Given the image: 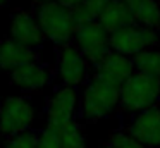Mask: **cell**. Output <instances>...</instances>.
Masks as SVG:
<instances>
[{
  "label": "cell",
  "mask_w": 160,
  "mask_h": 148,
  "mask_svg": "<svg viewBox=\"0 0 160 148\" xmlns=\"http://www.w3.org/2000/svg\"><path fill=\"white\" fill-rule=\"evenodd\" d=\"M36 21L42 28L43 36L60 47L69 43L78 29L72 10L64 7L57 0L40 3L36 9Z\"/></svg>",
  "instance_id": "cell-1"
},
{
  "label": "cell",
  "mask_w": 160,
  "mask_h": 148,
  "mask_svg": "<svg viewBox=\"0 0 160 148\" xmlns=\"http://www.w3.org/2000/svg\"><path fill=\"white\" fill-rule=\"evenodd\" d=\"M160 100V79L134 72L119 89V105L128 112H143Z\"/></svg>",
  "instance_id": "cell-2"
},
{
  "label": "cell",
  "mask_w": 160,
  "mask_h": 148,
  "mask_svg": "<svg viewBox=\"0 0 160 148\" xmlns=\"http://www.w3.org/2000/svg\"><path fill=\"white\" fill-rule=\"evenodd\" d=\"M119 105V89L95 78L86 84L81 98V114L86 120L95 122L110 115Z\"/></svg>",
  "instance_id": "cell-3"
},
{
  "label": "cell",
  "mask_w": 160,
  "mask_h": 148,
  "mask_svg": "<svg viewBox=\"0 0 160 148\" xmlns=\"http://www.w3.org/2000/svg\"><path fill=\"white\" fill-rule=\"evenodd\" d=\"M158 41L160 33L157 29L131 24L110 34V50L131 59L145 50H150L152 47H157Z\"/></svg>",
  "instance_id": "cell-4"
},
{
  "label": "cell",
  "mask_w": 160,
  "mask_h": 148,
  "mask_svg": "<svg viewBox=\"0 0 160 148\" xmlns=\"http://www.w3.org/2000/svg\"><path fill=\"white\" fill-rule=\"evenodd\" d=\"M36 117L35 107L24 96H7L0 103V133L11 138L29 131Z\"/></svg>",
  "instance_id": "cell-5"
},
{
  "label": "cell",
  "mask_w": 160,
  "mask_h": 148,
  "mask_svg": "<svg viewBox=\"0 0 160 148\" xmlns=\"http://www.w3.org/2000/svg\"><path fill=\"white\" fill-rule=\"evenodd\" d=\"M74 38H76V47L84 55V59L95 65L100 64L112 52L110 50V34L103 29V26L98 21L78 26Z\"/></svg>",
  "instance_id": "cell-6"
},
{
  "label": "cell",
  "mask_w": 160,
  "mask_h": 148,
  "mask_svg": "<svg viewBox=\"0 0 160 148\" xmlns=\"http://www.w3.org/2000/svg\"><path fill=\"white\" fill-rule=\"evenodd\" d=\"M57 76L64 86H71V88H76L86 81L88 60L76 45L66 43L60 47L57 57Z\"/></svg>",
  "instance_id": "cell-7"
},
{
  "label": "cell",
  "mask_w": 160,
  "mask_h": 148,
  "mask_svg": "<svg viewBox=\"0 0 160 148\" xmlns=\"http://www.w3.org/2000/svg\"><path fill=\"white\" fill-rule=\"evenodd\" d=\"M78 103H79V96L76 88L60 86L47 102V126L60 129L66 124L72 122Z\"/></svg>",
  "instance_id": "cell-8"
},
{
  "label": "cell",
  "mask_w": 160,
  "mask_h": 148,
  "mask_svg": "<svg viewBox=\"0 0 160 148\" xmlns=\"http://www.w3.org/2000/svg\"><path fill=\"white\" fill-rule=\"evenodd\" d=\"M126 133L141 145H145L146 148L160 146V109L152 107L136 114L129 122Z\"/></svg>",
  "instance_id": "cell-9"
},
{
  "label": "cell",
  "mask_w": 160,
  "mask_h": 148,
  "mask_svg": "<svg viewBox=\"0 0 160 148\" xmlns=\"http://www.w3.org/2000/svg\"><path fill=\"white\" fill-rule=\"evenodd\" d=\"M134 74V62L129 57L110 52L100 64H97L95 78L112 84L114 88L121 89V86Z\"/></svg>",
  "instance_id": "cell-10"
},
{
  "label": "cell",
  "mask_w": 160,
  "mask_h": 148,
  "mask_svg": "<svg viewBox=\"0 0 160 148\" xmlns=\"http://www.w3.org/2000/svg\"><path fill=\"white\" fill-rule=\"evenodd\" d=\"M11 81L21 91H38V89H43L45 86L50 84L52 71L45 62L38 59V60L29 62V64L16 69L14 72H11Z\"/></svg>",
  "instance_id": "cell-11"
},
{
  "label": "cell",
  "mask_w": 160,
  "mask_h": 148,
  "mask_svg": "<svg viewBox=\"0 0 160 148\" xmlns=\"http://www.w3.org/2000/svg\"><path fill=\"white\" fill-rule=\"evenodd\" d=\"M11 38L18 40L19 43L26 45V47L36 50L38 47H42L43 36L42 28H40L36 16H33L28 10H16L12 14L11 19Z\"/></svg>",
  "instance_id": "cell-12"
},
{
  "label": "cell",
  "mask_w": 160,
  "mask_h": 148,
  "mask_svg": "<svg viewBox=\"0 0 160 148\" xmlns=\"http://www.w3.org/2000/svg\"><path fill=\"white\" fill-rule=\"evenodd\" d=\"M38 60L36 50L19 43L14 38L0 40V69L7 72H14L16 69Z\"/></svg>",
  "instance_id": "cell-13"
},
{
  "label": "cell",
  "mask_w": 160,
  "mask_h": 148,
  "mask_svg": "<svg viewBox=\"0 0 160 148\" xmlns=\"http://www.w3.org/2000/svg\"><path fill=\"white\" fill-rule=\"evenodd\" d=\"M134 24L160 31V0H122Z\"/></svg>",
  "instance_id": "cell-14"
},
{
  "label": "cell",
  "mask_w": 160,
  "mask_h": 148,
  "mask_svg": "<svg viewBox=\"0 0 160 148\" xmlns=\"http://www.w3.org/2000/svg\"><path fill=\"white\" fill-rule=\"evenodd\" d=\"M98 23L103 26V29L108 34H112L117 29H121V28L134 24V21H132L131 14H129L128 7L122 3V0H112L107 5V9L102 12V16L98 17Z\"/></svg>",
  "instance_id": "cell-15"
},
{
  "label": "cell",
  "mask_w": 160,
  "mask_h": 148,
  "mask_svg": "<svg viewBox=\"0 0 160 148\" xmlns=\"http://www.w3.org/2000/svg\"><path fill=\"white\" fill-rule=\"evenodd\" d=\"M110 2L112 0H83L81 5H78L76 9H71L76 26H83L86 23L98 21V17L102 16V12L107 9Z\"/></svg>",
  "instance_id": "cell-16"
},
{
  "label": "cell",
  "mask_w": 160,
  "mask_h": 148,
  "mask_svg": "<svg viewBox=\"0 0 160 148\" xmlns=\"http://www.w3.org/2000/svg\"><path fill=\"white\" fill-rule=\"evenodd\" d=\"M132 62H134V69H138V72L160 79V50H155V48L145 50L136 57H132Z\"/></svg>",
  "instance_id": "cell-17"
},
{
  "label": "cell",
  "mask_w": 160,
  "mask_h": 148,
  "mask_svg": "<svg viewBox=\"0 0 160 148\" xmlns=\"http://www.w3.org/2000/svg\"><path fill=\"white\" fill-rule=\"evenodd\" d=\"M57 131H59L60 148H86L83 127H81L76 120L66 124L64 127H60V129H57Z\"/></svg>",
  "instance_id": "cell-18"
},
{
  "label": "cell",
  "mask_w": 160,
  "mask_h": 148,
  "mask_svg": "<svg viewBox=\"0 0 160 148\" xmlns=\"http://www.w3.org/2000/svg\"><path fill=\"white\" fill-rule=\"evenodd\" d=\"M36 143H38V134L29 129L26 133L7 138L4 148H36Z\"/></svg>",
  "instance_id": "cell-19"
},
{
  "label": "cell",
  "mask_w": 160,
  "mask_h": 148,
  "mask_svg": "<svg viewBox=\"0 0 160 148\" xmlns=\"http://www.w3.org/2000/svg\"><path fill=\"white\" fill-rule=\"evenodd\" d=\"M36 148H60L59 131L47 126L45 129L38 134V143H36Z\"/></svg>",
  "instance_id": "cell-20"
},
{
  "label": "cell",
  "mask_w": 160,
  "mask_h": 148,
  "mask_svg": "<svg viewBox=\"0 0 160 148\" xmlns=\"http://www.w3.org/2000/svg\"><path fill=\"white\" fill-rule=\"evenodd\" d=\"M110 143L114 145L115 148H146L145 145L136 141L134 138H131L128 133H124V131H117V133L112 134Z\"/></svg>",
  "instance_id": "cell-21"
},
{
  "label": "cell",
  "mask_w": 160,
  "mask_h": 148,
  "mask_svg": "<svg viewBox=\"0 0 160 148\" xmlns=\"http://www.w3.org/2000/svg\"><path fill=\"white\" fill-rule=\"evenodd\" d=\"M59 3H62L64 7H67V9H76L78 5H81L83 3V0H57Z\"/></svg>",
  "instance_id": "cell-22"
},
{
  "label": "cell",
  "mask_w": 160,
  "mask_h": 148,
  "mask_svg": "<svg viewBox=\"0 0 160 148\" xmlns=\"http://www.w3.org/2000/svg\"><path fill=\"white\" fill-rule=\"evenodd\" d=\"M9 2H11V0H0V9H2V7H5Z\"/></svg>",
  "instance_id": "cell-23"
},
{
  "label": "cell",
  "mask_w": 160,
  "mask_h": 148,
  "mask_svg": "<svg viewBox=\"0 0 160 148\" xmlns=\"http://www.w3.org/2000/svg\"><path fill=\"white\" fill-rule=\"evenodd\" d=\"M102 148H115V146H114V145L110 143V141H108V143H107V145H103V146H102Z\"/></svg>",
  "instance_id": "cell-24"
},
{
  "label": "cell",
  "mask_w": 160,
  "mask_h": 148,
  "mask_svg": "<svg viewBox=\"0 0 160 148\" xmlns=\"http://www.w3.org/2000/svg\"><path fill=\"white\" fill-rule=\"evenodd\" d=\"M35 2H36V3H38V5H40V3H45V2H52V0H35Z\"/></svg>",
  "instance_id": "cell-25"
}]
</instances>
